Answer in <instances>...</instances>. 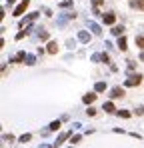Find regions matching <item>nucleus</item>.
I'll return each instance as SVG.
<instances>
[{"instance_id": "nucleus-26", "label": "nucleus", "mask_w": 144, "mask_h": 148, "mask_svg": "<svg viewBox=\"0 0 144 148\" xmlns=\"http://www.w3.org/2000/svg\"><path fill=\"white\" fill-rule=\"evenodd\" d=\"M102 2H104V0H92V4H94V8H98V6H100Z\"/></svg>"}, {"instance_id": "nucleus-23", "label": "nucleus", "mask_w": 144, "mask_h": 148, "mask_svg": "<svg viewBox=\"0 0 144 148\" xmlns=\"http://www.w3.org/2000/svg\"><path fill=\"white\" fill-rule=\"evenodd\" d=\"M118 116H122V118H128L130 114H128V112H126V110H118Z\"/></svg>"}, {"instance_id": "nucleus-27", "label": "nucleus", "mask_w": 144, "mask_h": 148, "mask_svg": "<svg viewBox=\"0 0 144 148\" xmlns=\"http://www.w3.org/2000/svg\"><path fill=\"white\" fill-rule=\"evenodd\" d=\"M78 140H80V136H72V138H70V142H72V144H76Z\"/></svg>"}, {"instance_id": "nucleus-19", "label": "nucleus", "mask_w": 144, "mask_h": 148, "mask_svg": "<svg viewBox=\"0 0 144 148\" xmlns=\"http://www.w3.org/2000/svg\"><path fill=\"white\" fill-rule=\"evenodd\" d=\"M4 140L10 142V144H14V136H12V134H4Z\"/></svg>"}, {"instance_id": "nucleus-20", "label": "nucleus", "mask_w": 144, "mask_h": 148, "mask_svg": "<svg viewBox=\"0 0 144 148\" xmlns=\"http://www.w3.org/2000/svg\"><path fill=\"white\" fill-rule=\"evenodd\" d=\"M38 38H40V40H46V38H48V32H46V30H40V32H38Z\"/></svg>"}, {"instance_id": "nucleus-18", "label": "nucleus", "mask_w": 144, "mask_h": 148, "mask_svg": "<svg viewBox=\"0 0 144 148\" xmlns=\"http://www.w3.org/2000/svg\"><path fill=\"white\" fill-rule=\"evenodd\" d=\"M28 32H30V28H26V30H22V32H18V34H16V40H20V38H24L26 34H28Z\"/></svg>"}, {"instance_id": "nucleus-8", "label": "nucleus", "mask_w": 144, "mask_h": 148, "mask_svg": "<svg viewBox=\"0 0 144 148\" xmlns=\"http://www.w3.org/2000/svg\"><path fill=\"white\" fill-rule=\"evenodd\" d=\"M102 110H106L108 114H112V112H116V108H114V104H112V102H104Z\"/></svg>"}, {"instance_id": "nucleus-29", "label": "nucleus", "mask_w": 144, "mask_h": 148, "mask_svg": "<svg viewBox=\"0 0 144 148\" xmlns=\"http://www.w3.org/2000/svg\"><path fill=\"white\" fill-rule=\"evenodd\" d=\"M6 2H8V4H14V0H6Z\"/></svg>"}, {"instance_id": "nucleus-1", "label": "nucleus", "mask_w": 144, "mask_h": 148, "mask_svg": "<svg viewBox=\"0 0 144 148\" xmlns=\"http://www.w3.org/2000/svg\"><path fill=\"white\" fill-rule=\"evenodd\" d=\"M142 78H144L142 74H132V76L126 80V86H136V84H140V82H142Z\"/></svg>"}, {"instance_id": "nucleus-9", "label": "nucleus", "mask_w": 144, "mask_h": 148, "mask_svg": "<svg viewBox=\"0 0 144 148\" xmlns=\"http://www.w3.org/2000/svg\"><path fill=\"white\" fill-rule=\"evenodd\" d=\"M88 26H90V30H92L94 34H102V30H100V26H98L96 22H90V20H88Z\"/></svg>"}, {"instance_id": "nucleus-2", "label": "nucleus", "mask_w": 144, "mask_h": 148, "mask_svg": "<svg viewBox=\"0 0 144 148\" xmlns=\"http://www.w3.org/2000/svg\"><path fill=\"white\" fill-rule=\"evenodd\" d=\"M28 4H30V0H22V2L16 6V10H14V16H20V14H22V12L28 8Z\"/></svg>"}, {"instance_id": "nucleus-3", "label": "nucleus", "mask_w": 144, "mask_h": 148, "mask_svg": "<svg viewBox=\"0 0 144 148\" xmlns=\"http://www.w3.org/2000/svg\"><path fill=\"white\" fill-rule=\"evenodd\" d=\"M124 96V90L120 88V86H114L112 90H110V98H122Z\"/></svg>"}, {"instance_id": "nucleus-16", "label": "nucleus", "mask_w": 144, "mask_h": 148, "mask_svg": "<svg viewBox=\"0 0 144 148\" xmlns=\"http://www.w3.org/2000/svg\"><path fill=\"white\" fill-rule=\"evenodd\" d=\"M136 46L144 50V36H136Z\"/></svg>"}, {"instance_id": "nucleus-6", "label": "nucleus", "mask_w": 144, "mask_h": 148, "mask_svg": "<svg viewBox=\"0 0 144 148\" xmlns=\"http://www.w3.org/2000/svg\"><path fill=\"white\" fill-rule=\"evenodd\" d=\"M114 20H116L114 12H106V14H104V22H106V24H114Z\"/></svg>"}, {"instance_id": "nucleus-21", "label": "nucleus", "mask_w": 144, "mask_h": 148, "mask_svg": "<svg viewBox=\"0 0 144 148\" xmlns=\"http://www.w3.org/2000/svg\"><path fill=\"white\" fill-rule=\"evenodd\" d=\"M100 60H104V62H106V64H108V62H110V56H108V54H106V52H104V54H100Z\"/></svg>"}, {"instance_id": "nucleus-7", "label": "nucleus", "mask_w": 144, "mask_h": 148, "mask_svg": "<svg viewBox=\"0 0 144 148\" xmlns=\"http://www.w3.org/2000/svg\"><path fill=\"white\" fill-rule=\"evenodd\" d=\"M82 100H84V104H92V102L96 100V94H94V92H90V94H86Z\"/></svg>"}, {"instance_id": "nucleus-14", "label": "nucleus", "mask_w": 144, "mask_h": 148, "mask_svg": "<svg viewBox=\"0 0 144 148\" xmlns=\"http://www.w3.org/2000/svg\"><path fill=\"white\" fill-rule=\"evenodd\" d=\"M118 48H120V50H126V38L124 36L118 38Z\"/></svg>"}, {"instance_id": "nucleus-10", "label": "nucleus", "mask_w": 144, "mask_h": 148, "mask_svg": "<svg viewBox=\"0 0 144 148\" xmlns=\"http://www.w3.org/2000/svg\"><path fill=\"white\" fill-rule=\"evenodd\" d=\"M48 52H50V54H56V52H58V44H56V42H48Z\"/></svg>"}, {"instance_id": "nucleus-12", "label": "nucleus", "mask_w": 144, "mask_h": 148, "mask_svg": "<svg viewBox=\"0 0 144 148\" xmlns=\"http://www.w3.org/2000/svg\"><path fill=\"white\" fill-rule=\"evenodd\" d=\"M94 90L96 92H104V90H106V82H96Z\"/></svg>"}, {"instance_id": "nucleus-13", "label": "nucleus", "mask_w": 144, "mask_h": 148, "mask_svg": "<svg viewBox=\"0 0 144 148\" xmlns=\"http://www.w3.org/2000/svg\"><path fill=\"white\" fill-rule=\"evenodd\" d=\"M24 62H26L28 66H32V64H36V58H34L32 54H26V60H24Z\"/></svg>"}, {"instance_id": "nucleus-4", "label": "nucleus", "mask_w": 144, "mask_h": 148, "mask_svg": "<svg viewBox=\"0 0 144 148\" xmlns=\"http://www.w3.org/2000/svg\"><path fill=\"white\" fill-rule=\"evenodd\" d=\"M68 136H70V130H66V132H62V134L58 136V140L54 142V148H58L60 144H62V142H64V140H66V138H68Z\"/></svg>"}, {"instance_id": "nucleus-5", "label": "nucleus", "mask_w": 144, "mask_h": 148, "mask_svg": "<svg viewBox=\"0 0 144 148\" xmlns=\"http://www.w3.org/2000/svg\"><path fill=\"white\" fill-rule=\"evenodd\" d=\"M24 60H26V52H18V54H16L14 58H10L8 62H24Z\"/></svg>"}, {"instance_id": "nucleus-25", "label": "nucleus", "mask_w": 144, "mask_h": 148, "mask_svg": "<svg viewBox=\"0 0 144 148\" xmlns=\"http://www.w3.org/2000/svg\"><path fill=\"white\" fill-rule=\"evenodd\" d=\"M86 114H88V116H94V114H96V110H94V108H92V106H90V108L86 110Z\"/></svg>"}, {"instance_id": "nucleus-15", "label": "nucleus", "mask_w": 144, "mask_h": 148, "mask_svg": "<svg viewBox=\"0 0 144 148\" xmlns=\"http://www.w3.org/2000/svg\"><path fill=\"white\" fill-rule=\"evenodd\" d=\"M58 128H60V120H54V122L48 126V130H58Z\"/></svg>"}, {"instance_id": "nucleus-28", "label": "nucleus", "mask_w": 144, "mask_h": 148, "mask_svg": "<svg viewBox=\"0 0 144 148\" xmlns=\"http://www.w3.org/2000/svg\"><path fill=\"white\" fill-rule=\"evenodd\" d=\"M134 112H136V114L140 116V114H142V112H144V108H142V106H138V108H136V110H134Z\"/></svg>"}, {"instance_id": "nucleus-11", "label": "nucleus", "mask_w": 144, "mask_h": 148, "mask_svg": "<svg viewBox=\"0 0 144 148\" xmlns=\"http://www.w3.org/2000/svg\"><path fill=\"white\" fill-rule=\"evenodd\" d=\"M78 38H80L82 42H88V40H90V34H88V32H84V30H80V32H78Z\"/></svg>"}, {"instance_id": "nucleus-24", "label": "nucleus", "mask_w": 144, "mask_h": 148, "mask_svg": "<svg viewBox=\"0 0 144 148\" xmlns=\"http://www.w3.org/2000/svg\"><path fill=\"white\" fill-rule=\"evenodd\" d=\"M136 6H138L140 10H144V0H136Z\"/></svg>"}, {"instance_id": "nucleus-30", "label": "nucleus", "mask_w": 144, "mask_h": 148, "mask_svg": "<svg viewBox=\"0 0 144 148\" xmlns=\"http://www.w3.org/2000/svg\"><path fill=\"white\" fill-rule=\"evenodd\" d=\"M140 60H144V52H142V54H140Z\"/></svg>"}, {"instance_id": "nucleus-22", "label": "nucleus", "mask_w": 144, "mask_h": 148, "mask_svg": "<svg viewBox=\"0 0 144 148\" xmlns=\"http://www.w3.org/2000/svg\"><path fill=\"white\" fill-rule=\"evenodd\" d=\"M30 138H32V136H30V134H24V136H20V142H28V140H30Z\"/></svg>"}, {"instance_id": "nucleus-17", "label": "nucleus", "mask_w": 144, "mask_h": 148, "mask_svg": "<svg viewBox=\"0 0 144 148\" xmlns=\"http://www.w3.org/2000/svg\"><path fill=\"white\" fill-rule=\"evenodd\" d=\"M122 30H124L122 26H114V28H112V34H116V36H120V34H122Z\"/></svg>"}]
</instances>
